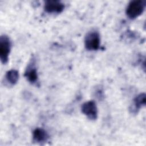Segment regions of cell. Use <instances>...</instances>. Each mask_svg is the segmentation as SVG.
Here are the masks:
<instances>
[{
  "mask_svg": "<svg viewBox=\"0 0 146 146\" xmlns=\"http://www.w3.org/2000/svg\"><path fill=\"white\" fill-rule=\"evenodd\" d=\"M146 7L145 0H134L131 1L126 9L127 17L133 19L140 16L144 11Z\"/></svg>",
  "mask_w": 146,
  "mask_h": 146,
  "instance_id": "obj_1",
  "label": "cell"
},
{
  "mask_svg": "<svg viewBox=\"0 0 146 146\" xmlns=\"http://www.w3.org/2000/svg\"><path fill=\"white\" fill-rule=\"evenodd\" d=\"M100 38L96 30H91L87 33L84 38V46L89 51H95L99 48Z\"/></svg>",
  "mask_w": 146,
  "mask_h": 146,
  "instance_id": "obj_2",
  "label": "cell"
},
{
  "mask_svg": "<svg viewBox=\"0 0 146 146\" xmlns=\"http://www.w3.org/2000/svg\"><path fill=\"white\" fill-rule=\"evenodd\" d=\"M11 43L10 38L6 35L0 37V59L2 64H6L9 60L11 50Z\"/></svg>",
  "mask_w": 146,
  "mask_h": 146,
  "instance_id": "obj_3",
  "label": "cell"
},
{
  "mask_svg": "<svg viewBox=\"0 0 146 146\" xmlns=\"http://www.w3.org/2000/svg\"><path fill=\"white\" fill-rule=\"evenodd\" d=\"M82 113L86 115L89 119L94 120L98 117V109L96 103L94 100H90L84 103L82 107Z\"/></svg>",
  "mask_w": 146,
  "mask_h": 146,
  "instance_id": "obj_4",
  "label": "cell"
},
{
  "mask_svg": "<svg viewBox=\"0 0 146 146\" xmlns=\"http://www.w3.org/2000/svg\"><path fill=\"white\" fill-rule=\"evenodd\" d=\"M64 9V4L59 1L50 0L44 2V9L47 13L59 14L62 12Z\"/></svg>",
  "mask_w": 146,
  "mask_h": 146,
  "instance_id": "obj_5",
  "label": "cell"
},
{
  "mask_svg": "<svg viewBox=\"0 0 146 146\" xmlns=\"http://www.w3.org/2000/svg\"><path fill=\"white\" fill-rule=\"evenodd\" d=\"M25 76L31 83L34 84L38 82V75L37 69L35 67V63L34 59L29 63L25 72Z\"/></svg>",
  "mask_w": 146,
  "mask_h": 146,
  "instance_id": "obj_6",
  "label": "cell"
},
{
  "mask_svg": "<svg viewBox=\"0 0 146 146\" xmlns=\"http://www.w3.org/2000/svg\"><path fill=\"white\" fill-rule=\"evenodd\" d=\"M49 137L47 132L42 128H36L33 132V140L34 141L38 143L47 141Z\"/></svg>",
  "mask_w": 146,
  "mask_h": 146,
  "instance_id": "obj_7",
  "label": "cell"
},
{
  "mask_svg": "<svg viewBox=\"0 0 146 146\" xmlns=\"http://www.w3.org/2000/svg\"><path fill=\"white\" fill-rule=\"evenodd\" d=\"M145 93H141L137 95L133 99V107L131 110L132 112H137L141 108L145 105Z\"/></svg>",
  "mask_w": 146,
  "mask_h": 146,
  "instance_id": "obj_8",
  "label": "cell"
},
{
  "mask_svg": "<svg viewBox=\"0 0 146 146\" xmlns=\"http://www.w3.org/2000/svg\"><path fill=\"white\" fill-rule=\"evenodd\" d=\"M6 82L11 86L15 85L19 79V72L17 70L11 69L7 71L5 74Z\"/></svg>",
  "mask_w": 146,
  "mask_h": 146,
  "instance_id": "obj_9",
  "label": "cell"
}]
</instances>
